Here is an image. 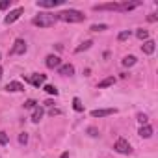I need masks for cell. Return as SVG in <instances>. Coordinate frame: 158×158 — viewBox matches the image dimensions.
<instances>
[{"mask_svg": "<svg viewBox=\"0 0 158 158\" xmlns=\"http://www.w3.org/2000/svg\"><path fill=\"white\" fill-rule=\"evenodd\" d=\"M84 19H86V15L76 10H65V11L56 13V21H65V23H82Z\"/></svg>", "mask_w": 158, "mask_h": 158, "instance_id": "1", "label": "cell"}, {"mask_svg": "<svg viewBox=\"0 0 158 158\" xmlns=\"http://www.w3.org/2000/svg\"><path fill=\"white\" fill-rule=\"evenodd\" d=\"M32 23H34L35 26H39V28H50V26H54V23H56V15L39 13V15H35V17L32 19Z\"/></svg>", "mask_w": 158, "mask_h": 158, "instance_id": "2", "label": "cell"}, {"mask_svg": "<svg viewBox=\"0 0 158 158\" xmlns=\"http://www.w3.org/2000/svg\"><path fill=\"white\" fill-rule=\"evenodd\" d=\"M114 149L117 151V152H121V154H128L132 149H130V143L125 139V138H119L117 141H115V145H114Z\"/></svg>", "mask_w": 158, "mask_h": 158, "instance_id": "3", "label": "cell"}, {"mask_svg": "<svg viewBox=\"0 0 158 158\" xmlns=\"http://www.w3.org/2000/svg\"><path fill=\"white\" fill-rule=\"evenodd\" d=\"M24 52H26V41H24V39H17V41L13 43L10 54H11V56H17V54H24Z\"/></svg>", "mask_w": 158, "mask_h": 158, "instance_id": "4", "label": "cell"}, {"mask_svg": "<svg viewBox=\"0 0 158 158\" xmlns=\"http://www.w3.org/2000/svg\"><path fill=\"white\" fill-rule=\"evenodd\" d=\"M26 80L32 84V86H35V88H39V86H43L45 84V80H47V76L45 74H41V73H35V74H32V76H28Z\"/></svg>", "mask_w": 158, "mask_h": 158, "instance_id": "5", "label": "cell"}, {"mask_svg": "<svg viewBox=\"0 0 158 158\" xmlns=\"http://www.w3.org/2000/svg\"><path fill=\"white\" fill-rule=\"evenodd\" d=\"M95 11H119V4L117 2H110V4H97L93 6Z\"/></svg>", "mask_w": 158, "mask_h": 158, "instance_id": "6", "label": "cell"}, {"mask_svg": "<svg viewBox=\"0 0 158 158\" xmlns=\"http://www.w3.org/2000/svg\"><path fill=\"white\" fill-rule=\"evenodd\" d=\"M61 4H63V0H37V8H45V10H50Z\"/></svg>", "mask_w": 158, "mask_h": 158, "instance_id": "7", "label": "cell"}, {"mask_svg": "<svg viewBox=\"0 0 158 158\" xmlns=\"http://www.w3.org/2000/svg\"><path fill=\"white\" fill-rule=\"evenodd\" d=\"M24 13V10L23 8H17V10H13V11H10V15H6V19H4V23L6 24H11V23H15L21 15Z\"/></svg>", "mask_w": 158, "mask_h": 158, "instance_id": "8", "label": "cell"}, {"mask_svg": "<svg viewBox=\"0 0 158 158\" xmlns=\"http://www.w3.org/2000/svg\"><path fill=\"white\" fill-rule=\"evenodd\" d=\"M115 112H117L115 108H101V110H93L91 112V117H106V115H112Z\"/></svg>", "mask_w": 158, "mask_h": 158, "instance_id": "9", "label": "cell"}, {"mask_svg": "<svg viewBox=\"0 0 158 158\" xmlns=\"http://www.w3.org/2000/svg\"><path fill=\"white\" fill-rule=\"evenodd\" d=\"M154 48H156V43H154V41H151V39L143 41V45H141V52H143V54H147V56H151V54L154 52Z\"/></svg>", "mask_w": 158, "mask_h": 158, "instance_id": "10", "label": "cell"}, {"mask_svg": "<svg viewBox=\"0 0 158 158\" xmlns=\"http://www.w3.org/2000/svg\"><path fill=\"white\" fill-rule=\"evenodd\" d=\"M47 67L48 69H56V67H60L61 65V60H60V56H54V54H50V56H47Z\"/></svg>", "mask_w": 158, "mask_h": 158, "instance_id": "11", "label": "cell"}, {"mask_svg": "<svg viewBox=\"0 0 158 158\" xmlns=\"http://www.w3.org/2000/svg\"><path fill=\"white\" fill-rule=\"evenodd\" d=\"M58 73L61 76H71V74H74V67L71 63H65V65H60L58 67Z\"/></svg>", "mask_w": 158, "mask_h": 158, "instance_id": "12", "label": "cell"}, {"mask_svg": "<svg viewBox=\"0 0 158 158\" xmlns=\"http://www.w3.org/2000/svg\"><path fill=\"white\" fill-rule=\"evenodd\" d=\"M138 6H141V2H123V4H119V11H130Z\"/></svg>", "mask_w": 158, "mask_h": 158, "instance_id": "13", "label": "cell"}, {"mask_svg": "<svg viewBox=\"0 0 158 158\" xmlns=\"http://www.w3.org/2000/svg\"><path fill=\"white\" fill-rule=\"evenodd\" d=\"M6 89H8V91H24V86H23L21 82H10V84L6 86Z\"/></svg>", "mask_w": 158, "mask_h": 158, "instance_id": "14", "label": "cell"}, {"mask_svg": "<svg viewBox=\"0 0 158 158\" xmlns=\"http://www.w3.org/2000/svg\"><path fill=\"white\" fill-rule=\"evenodd\" d=\"M141 138H151L152 136V127H149V125H143L141 128H139V132H138Z\"/></svg>", "mask_w": 158, "mask_h": 158, "instance_id": "15", "label": "cell"}, {"mask_svg": "<svg viewBox=\"0 0 158 158\" xmlns=\"http://www.w3.org/2000/svg\"><path fill=\"white\" fill-rule=\"evenodd\" d=\"M114 82H115V78L114 76H108V78H104V80H101L99 82V89H102V88H108V86H114Z\"/></svg>", "mask_w": 158, "mask_h": 158, "instance_id": "16", "label": "cell"}, {"mask_svg": "<svg viewBox=\"0 0 158 158\" xmlns=\"http://www.w3.org/2000/svg\"><path fill=\"white\" fill-rule=\"evenodd\" d=\"M43 117V108H39V106H35L34 108V115H32V121L34 123H39V119Z\"/></svg>", "mask_w": 158, "mask_h": 158, "instance_id": "17", "label": "cell"}, {"mask_svg": "<svg viewBox=\"0 0 158 158\" xmlns=\"http://www.w3.org/2000/svg\"><path fill=\"white\" fill-rule=\"evenodd\" d=\"M73 108H74L76 112H84V106H82V102H80V99H78V97L73 99Z\"/></svg>", "mask_w": 158, "mask_h": 158, "instance_id": "18", "label": "cell"}, {"mask_svg": "<svg viewBox=\"0 0 158 158\" xmlns=\"http://www.w3.org/2000/svg\"><path fill=\"white\" fill-rule=\"evenodd\" d=\"M91 45H93V41H84L80 47H76V48H74V52H82V50H88Z\"/></svg>", "mask_w": 158, "mask_h": 158, "instance_id": "19", "label": "cell"}, {"mask_svg": "<svg viewBox=\"0 0 158 158\" xmlns=\"http://www.w3.org/2000/svg\"><path fill=\"white\" fill-rule=\"evenodd\" d=\"M136 35H138V39H141V41H147V37H149V32H147V30H143V28H139V30L136 32Z\"/></svg>", "mask_w": 158, "mask_h": 158, "instance_id": "20", "label": "cell"}, {"mask_svg": "<svg viewBox=\"0 0 158 158\" xmlns=\"http://www.w3.org/2000/svg\"><path fill=\"white\" fill-rule=\"evenodd\" d=\"M136 63V58L134 56H127V58H123V65L125 67H132Z\"/></svg>", "mask_w": 158, "mask_h": 158, "instance_id": "21", "label": "cell"}, {"mask_svg": "<svg viewBox=\"0 0 158 158\" xmlns=\"http://www.w3.org/2000/svg\"><path fill=\"white\" fill-rule=\"evenodd\" d=\"M89 30H91V32H102V30H108V26H106V24H93Z\"/></svg>", "mask_w": 158, "mask_h": 158, "instance_id": "22", "label": "cell"}, {"mask_svg": "<svg viewBox=\"0 0 158 158\" xmlns=\"http://www.w3.org/2000/svg\"><path fill=\"white\" fill-rule=\"evenodd\" d=\"M128 37H130V30H123V32L117 35V39H119V41H125V39H128Z\"/></svg>", "mask_w": 158, "mask_h": 158, "instance_id": "23", "label": "cell"}, {"mask_svg": "<svg viewBox=\"0 0 158 158\" xmlns=\"http://www.w3.org/2000/svg\"><path fill=\"white\" fill-rule=\"evenodd\" d=\"M43 89H45V91H47V93H48V95H54V97H56V95H58V89H56V88H54V86H45V88H43Z\"/></svg>", "mask_w": 158, "mask_h": 158, "instance_id": "24", "label": "cell"}, {"mask_svg": "<svg viewBox=\"0 0 158 158\" xmlns=\"http://www.w3.org/2000/svg\"><path fill=\"white\" fill-rule=\"evenodd\" d=\"M35 106H37V102H35L34 99H28V101L24 102V108H28V110H34Z\"/></svg>", "mask_w": 158, "mask_h": 158, "instance_id": "25", "label": "cell"}, {"mask_svg": "<svg viewBox=\"0 0 158 158\" xmlns=\"http://www.w3.org/2000/svg\"><path fill=\"white\" fill-rule=\"evenodd\" d=\"M11 4V0H0V10H8Z\"/></svg>", "mask_w": 158, "mask_h": 158, "instance_id": "26", "label": "cell"}, {"mask_svg": "<svg viewBox=\"0 0 158 158\" xmlns=\"http://www.w3.org/2000/svg\"><path fill=\"white\" fill-rule=\"evenodd\" d=\"M8 143V136H6V132H0V145H6Z\"/></svg>", "mask_w": 158, "mask_h": 158, "instance_id": "27", "label": "cell"}, {"mask_svg": "<svg viewBox=\"0 0 158 158\" xmlns=\"http://www.w3.org/2000/svg\"><path fill=\"white\" fill-rule=\"evenodd\" d=\"M26 141H28V134H26V132H23V134L19 136V143H23V145H24Z\"/></svg>", "mask_w": 158, "mask_h": 158, "instance_id": "28", "label": "cell"}, {"mask_svg": "<svg viewBox=\"0 0 158 158\" xmlns=\"http://www.w3.org/2000/svg\"><path fill=\"white\" fill-rule=\"evenodd\" d=\"M138 121H139L141 125H145V123H147V115H145V114H139V115H138Z\"/></svg>", "mask_w": 158, "mask_h": 158, "instance_id": "29", "label": "cell"}, {"mask_svg": "<svg viewBox=\"0 0 158 158\" xmlns=\"http://www.w3.org/2000/svg\"><path fill=\"white\" fill-rule=\"evenodd\" d=\"M48 114L54 117V115H60V114H61V110H58V108H50V112H48Z\"/></svg>", "mask_w": 158, "mask_h": 158, "instance_id": "30", "label": "cell"}, {"mask_svg": "<svg viewBox=\"0 0 158 158\" xmlns=\"http://www.w3.org/2000/svg\"><path fill=\"white\" fill-rule=\"evenodd\" d=\"M156 19H158V17H156L154 13H151V15L147 17V21H149V23H156Z\"/></svg>", "mask_w": 158, "mask_h": 158, "instance_id": "31", "label": "cell"}, {"mask_svg": "<svg viewBox=\"0 0 158 158\" xmlns=\"http://www.w3.org/2000/svg\"><path fill=\"white\" fill-rule=\"evenodd\" d=\"M88 132H89L91 136H99V132H97V128H93V127H91V128H88Z\"/></svg>", "mask_w": 158, "mask_h": 158, "instance_id": "32", "label": "cell"}, {"mask_svg": "<svg viewBox=\"0 0 158 158\" xmlns=\"http://www.w3.org/2000/svg\"><path fill=\"white\" fill-rule=\"evenodd\" d=\"M61 158H69V154H67V152H63V154H61Z\"/></svg>", "mask_w": 158, "mask_h": 158, "instance_id": "33", "label": "cell"}, {"mask_svg": "<svg viewBox=\"0 0 158 158\" xmlns=\"http://www.w3.org/2000/svg\"><path fill=\"white\" fill-rule=\"evenodd\" d=\"M2 74H4V71H2V67H0V78H2Z\"/></svg>", "mask_w": 158, "mask_h": 158, "instance_id": "34", "label": "cell"}]
</instances>
